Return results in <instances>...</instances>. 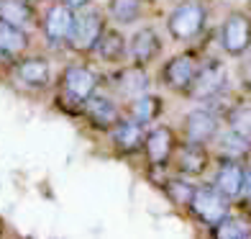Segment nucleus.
<instances>
[{
	"instance_id": "f257e3e1",
	"label": "nucleus",
	"mask_w": 251,
	"mask_h": 239,
	"mask_svg": "<svg viewBox=\"0 0 251 239\" xmlns=\"http://www.w3.org/2000/svg\"><path fill=\"white\" fill-rule=\"evenodd\" d=\"M105 31V18L100 10L87 8L75 13V24H72V33H70V47L79 54H90L95 52L98 41Z\"/></svg>"
},
{
	"instance_id": "f03ea898",
	"label": "nucleus",
	"mask_w": 251,
	"mask_h": 239,
	"mask_svg": "<svg viewBox=\"0 0 251 239\" xmlns=\"http://www.w3.org/2000/svg\"><path fill=\"white\" fill-rule=\"evenodd\" d=\"M169 33L177 41H190L195 39L198 33L205 29V8L198 3V0H187L172 10V16L167 21Z\"/></svg>"
},
{
	"instance_id": "7ed1b4c3",
	"label": "nucleus",
	"mask_w": 251,
	"mask_h": 239,
	"mask_svg": "<svg viewBox=\"0 0 251 239\" xmlns=\"http://www.w3.org/2000/svg\"><path fill=\"white\" fill-rule=\"evenodd\" d=\"M190 211L198 216L202 224L208 226H218L226 216H228V198L223 193H218L213 185L208 188H195V196H192Z\"/></svg>"
},
{
	"instance_id": "20e7f679",
	"label": "nucleus",
	"mask_w": 251,
	"mask_h": 239,
	"mask_svg": "<svg viewBox=\"0 0 251 239\" xmlns=\"http://www.w3.org/2000/svg\"><path fill=\"white\" fill-rule=\"evenodd\" d=\"M72 24H75V8L64 5V3H56L47 10V16H44V36L47 41L51 44L54 49L64 47L67 41H70V33H72Z\"/></svg>"
},
{
	"instance_id": "39448f33",
	"label": "nucleus",
	"mask_w": 251,
	"mask_h": 239,
	"mask_svg": "<svg viewBox=\"0 0 251 239\" xmlns=\"http://www.w3.org/2000/svg\"><path fill=\"white\" fill-rule=\"evenodd\" d=\"M221 47L228 54H244L251 47V21L244 13H231L221 26Z\"/></svg>"
},
{
	"instance_id": "423d86ee",
	"label": "nucleus",
	"mask_w": 251,
	"mask_h": 239,
	"mask_svg": "<svg viewBox=\"0 0 251 239\" xmlns=\"http://www.w3.org/2000/svg\"><path fill=\"white\" fill-rule=\"evenodd\" d=\"M195 75H198V62L192 60L190 54L172 57V60L162 67V83L169 90H177V93H190Z\"/></svg>"
},
{
	"instance_id": "0eeeda50",
	"label": "nucleus",
	"mask_w": 251,
	"mask_h": 239,
	"mask_svg": "<svg viewBox=\"0 0 251 239\" xmlns=\"http://www.w3.org/2000/svg\"><path fill=\"white\" fill-rule=\"evenodd\" d=\"M95 85H98V77H95L93 70H87L85 64H70L62 75L64 93L79 106H85V100L95 93Z\"/></svg>"
},
{
	"instance_id": "6e6552de",
	"label": "nucleus",
	"mask_w": 251,
	"mask_h": 239,
	"mask_svg": "<svg viewBox=\"0 0 251 239\" xmlns=\"http://www.w3.org/2000/svg\"><path fill=\"white\" fill-rule=\"evenodd\" d=\"M110 136H113V147H116L121 154H136L146 142L144 123H139L136 119H121L116 126L110 129Z\"/></svg>"
},
{
	"instance_id": "1a4fd4ad",
	"label": "nucleus",
	"mask_w": 251,
	"mask_h": 239,
	"mask_svg": "<svg viewBox=\"0 0 251 239\" xmlns=\"http://www.w3.org/2000/svg\"><path fill=\"white\" fill-rule=\"evenodd\" d=\"M144 149L146 157H149V165L154 167H167L169 157L175 152V134L169 126H156L146 134V142H144Z\"/></svg>"
},
{
	"instance_id": "9d476101",
	"label": "nucleus",
	"mask_w": 251,
	"mask_h": 239,
	"mask_svg": "<svg viewBox=\"0 0 251 239\" xmlns=\"http://www.w3.org/2000/svg\"><path fill=\"white\" fill-rule=\"evenodd\" d=\"M226 85V70L218 62H208L205 67H198V75L192 80L190 93L198 100H208L215 93H221V88Z\"/></svg>"
},
{
	"instance_id": "9b49d317",
	"label": "nucleus",
	"mask_w": 251,
	"mask_h": 239,
	"mask_svg": "<svg viewBox=\"0 0 251 239\" xmlns=\"http://www.w3.org/2000/svg\"><path fill=\"white\" fill-rule=\"evenodd\" d=\"M244 185H246V173L238 159H226V162L218 167L215 173V180H213V188L223 193L226 198H238L244 193Z\"/></svg>"
},
{
	"instance_id": "f8f14e48",
	"label": "nucleus",
	"mask_w": 251,
	"mask_h": 239,
	"mask_svg": "<svg viewBox=\"0 0 251 239\" xmlns=\"http://www.w3.org/2000/svg\"><path fill=\"white\" fill-rule=\"evenodd\" d=\"M85 113H87L90 123H93L95 129H102V131L113 129V126H116V123L121 121V111H118V106L113 103L110 98H105V95H95V93L85 100Z\"/></svg>"
},
{
	"instance_id": "ddd939ff",
	"label": "nucleus",
	"mask_w": 251,
	"mask_h": 239,
	"mask_svg": "<svg viewBox=\"0 0 251 239\" xmlns=\"http://www.w3.org/2000/svg\"><path fill=\"white\" fill-rule=\"evenodd\" d=\"M16 77L28 88H47L51 80V67L47 57H24L16 62Z\"/></svg>"
},
{
	"instance_id": "4468645a",
	"label": "nucleus",
	"mask_w": 251,
	"mask_h": 239,
	"mask_svg": "<svg viewBox=\"0 0 251 239\" xmlns=\"http://www.w3.org/2000/svg\"><path fill=\"white\" fill-rule=\"evenodd\" d=\"M185 131H187V142L195 144H208L215 134H218V119L205 108H195L192 113H187L185 121Z\"/></svg>"
},
{
	"instance_id": "2eb2a0df",
	"label": "nucleus",
	"mask_w": 251,
	"mask_h": 239,
	"mask_svg": "<svg viewBox=\"0 0 251 239\" xmlns=\"http://www.w3.org/2000/svg\"><path fill=\"white\" fill-rule=\"evenodd\" d=\"M118 95L126 98L131 103L133 98H139L146 93V88H149V75L144 72L141 64H133V67H126V70H121L118 75Z\"/></svg>"
},
{
	"instance_id": "dca6fc26",
	"label": "nucleus",
	"mask_w": 251,
	"mask_h": 239,
	"mask_svg": "<svg viewBox=\"0 0 251 239\" xmlns=\"http://www.w3.org/2000/svg\"><path fill=\"white\" fill-rule=\"evenodd\" d=\"M159 52H162V41H159V36H156L154 29L136 31V36H133V41H131V54H133L136 64L144 67V64L154 62Z\"/></svg>"
},
{
	"instance_id": "f3484780",
	"label": "nucleus",
	"mask_w": 251,
	"mask_h": 239,
	"mask_svg": "<svg viewBox=\"0 0 251 239\" xmlns=\"http://www.w3.org/2000/svg\"><path fill=\"white\" fill-rule=\"evenodd\" d=\"M28 44H31V39H28L24 26H16V24H10V21L0 18V52H5L10 57H18L28 49Z\"/></svg>"
},
{
	"instance_id": "a211bd4d",
	"label": "nucleus",
	"mask_w": 251,
	"mask_h": 239,
	"mask_svg": "<svg viewBox=\"0 0 251 239\" xmlns=\"http://www.w3.org/2000/svg\"><path fill=\"white\" fill-rule=\"evenodd\" d=\"M0 18L10 21L16 26H33L36 21V10H33V0H0Z\"/></svg>"
},
{
	"instance_id": "6ab92c4d",
	"label": "nucleus",
	"mask_w": 251,
	"mask_h": 239,
	"mask_svg": "<svg viewBox=\"0 0 251 239\" xmlns=\"http://www.w3.org/2000/svg\"><path fill=\"white\" fill-rule=\"evenodd\" d=\"M208 167V154H205V144H195L190 142L179 149L177 157V170L185 175H200Z\"/></svg>"
},
{
	"instance_id": "aec40b11",
	"label": "nucleus",
	"mask_w": 251,
	"mask_h": 239,
	"mask_svg": "<svg viewBox=\"0 0 251 239\" xmlns=\"http://www.w3.org/2000/svg\"><path fill=\"white\" fill-rule=\"evenodd\" d=\"M164 103H162V98H156V95H139V98H133L131 100V106H128V113H131V119H136L139 123H151L159 119V113H162Z\"/></svg>"
},
{
	"instance_id": "412c9836",
	"label": "nucleus",
	"mask_w": 251,
	"mask_h": 239,
	"mask_svg": "<svg viewBox=\"0 0 251 239\" xmlns=\"http://www.w3.org/2000/svg\"><path fill=\"white\" fill-rule=\"evenodd\" d=\"M95 52L102 57L105 62H123V57H126V39L121 36V33L116 29H105L102 31V36L98 41V47Z\"/></svg>"
},
{
	"instance_id": "4be33fe9",
	"label": "nucleus",
	"mask_w": 251,
	"mask_h": 239,
	"mask_svg": "<svg viewBox=\"0 0 251 239\" xmlns=\"http://www.w3.org/2000/svg\"><path fill=\"white\" fill-rule=\"evenodd\" d=\"M251 149V139L244 134H238V131H228L221 136V152L228 157V159H244Z\"/></svg>"
},
{
	"instance_id": "5701e85b",
	"label": "nucleus",
	"mask_w": 251,
	"mask_h": 239,
	"mask_svg": "<svg viewBox=\"0 0 251 239\" xmlns=\"http://www.w3.org/2000/svg\"><path fill=\"white\" fill-rule=\"evenodd\" d=\"M108 10L116 24L128 26L133 21H139V16H141V0H110Z\"/></svg>"
},
{
	"instance_id": "b1692460",
	"label": "nucleus",
	"mask_w": 251,
	"mask_h": 239,
	"mask_svg": "<svg viewBox=\"0 0 251 239\" xmlns=\"http://www.w3.org/2000/svg\"><path fill=\"white\" fill-rule=\"evenodd\" d=\"M164 193H167V198L175 203V206L179 209H190V203H192V196H195V185H190L187 180H167L164 183Z\"/></svg>"
},
{
	"instance_id": "393cba45",
	"label": "nucleus",
	"mask_w": 251,
	"mask_h": 239,
	"mask_svg": "<svg viewBox=\"0 0 251 239\" xmlns=\"http://www.w3.org/2000/svg\"><path fill=\"white\" fill-rule=\"evenodd\" d=\"M213 234L221 239H244V237H251V229L246 226V221L226 216L218 226H213Z\"/></svg>"
},
{
	"instance_id": "a878e982",
	"label": "nucleus",
	"mask_w": 251,
	"mask_h": 239,
	"mask_svg": "<svg viewBox=\"0 0 251 239\" xmlns=\"http://www.w3.org/2000/svg\"><path fill=\"white\" fill-rule=\"evenodd\" d=\"M231 129L251 139V106H241L231 113Z\"/></svg>"
},
{
	"instance_id": "bb28decb",
	"label": "nucleus",
	"mask_w": 251,
	"mask_h": 239,
	"mask_svg": "<svg viewBox=\"0 0 251 239\" xmlns=\"http://www.w3.org/2000/svg\"><path fill=\"white\" fill-rule=\"evenodd\" d=\"M59 3H64V5H70V8L79 10V8H87V5H90V0H59Z\"/></svg>"
},
{
	"instance_id": "cd10ccee",
	"label": "nucleus",
	"mask_w": 251,
	"mask_h": 239,
	"mask_svg": "<svg viewBox=\"0 0 251 239\" xmlns=\"http://www.w3.org/2000/svg\"><path fill=\"white\" fill-rule=\"evenodd\" d=\"M244 190H246V196H249V201H251V170L246 173V185H244Z\"/></svg>"
}]
</instances>
